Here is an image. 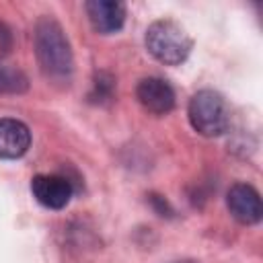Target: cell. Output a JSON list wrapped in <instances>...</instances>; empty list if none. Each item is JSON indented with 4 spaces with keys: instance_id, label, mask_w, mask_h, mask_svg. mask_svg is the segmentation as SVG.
<instances>
[{
    "instance_id": "12",
    "label": "cell",
    "mask_w": 263,
    "mask_h": 263,
    "mask_svg": "<svg viewBox=\"0 0 263 263\" xmlns=\"http://www.w3.org/2000/svg\"><path fill=\"white\" fill-rule=\"evenodd\" d=\"M183 263H191V261H183Z\"/></svg>"
},
{
    "instance_id": "10",
    "label": "cell",
    "mask_w": 263,
    "mask_h": 263,
    "mask_svg": "<svg viewBox=\"0 0 263 263\" xmlns=\"http://www.w3.org/2000/svg\"><path fill=\"white\" fill-rule=\"evenodd\" d=\"M111 95H113V78H111L109 74H99L97 80H95V90H92L90 99H97V97L109 99ZM101 99H99V101H101Z\"/></svg>"
},
{
    "instance_id": "3",
    "label": "cell",
    "mask_w": 263,
    "mask_h": 263,
    "mask_svg": "<svg viewBox=\"0 0 263 263\" xmlns=\"http://www.w3.org/2000/svg\"><path fill=\"white\" fill-rule=\"evenodd\" d=\"M193 129L205 138L222 136L230 125V109L224 97L212 88L197 90L187 109Z\"/></svg>"
},
{
    "instance_id": "5",
    "label": "cell",
    "mask_w": 263,
    "mask_h": 263,
    "mask_svg": "<svg viewBox=\"0 0 263 263\" xmlns=\"http://www.w3.org/2000/svg\"><path fill=\"white\" fill-rule=\"evenodd\" d=\"M230 216L240 224H257L263 216L259 191L249 183H234L226 193Z\"/></svg>"
},
{
    "instance_id": "11",
    "label": "cell",
    "mask_w": 263,
    "mask_h": 263,
    "mask_svg": "<svg viewBox=\"0 0 263 263\" xmlns=\"http://www.w3.org/2000/svg\"><path fill=\"white\" fill-rule=\"evenodd\" d=\"M10 47H12V33H10V29L0 21V62L10 53Z\"/></svg>"
},
{
    "instance_id": "9",
    "label": "cell",
    "mask_w": 263,
    "mask_h": 263,
    "mask_svg": "<svg viewBox=\"0 0 263 263\" xmlns=\"http://www.w3.org/2000/svg\"><path fill=\"white\" fill-rule=\"evenodd\" d=\"M27 88V76L14 68H0V92H23Z\"/></svg>"
},
{
    "instance_id": "8",
    "label": "cell",
    "mask_w": 263,
    "mask_h": 263,
    "mask_svg": "<svg viewBox=\"0 0 263 263\" xmlns=\"http://www.w3.org/2000/svg\"><path fill=\"white\" fill-rule=\"evenodd\" d=\"M31 146V132L27 123L12 117L0 119V158L14 160L27 154Z\"/></svg>"
},
{
    "instance_id": "1",
    "label": "cell",
    "mask_w": 263,
    "mask_h": 263,
    "mask_svg": "<svg viewBox=\"0 0 263 263\" xmlns=\"http://www.w3.org/2000/svg\"><path fill=\"white\" fill-rule=\"evenodd\" d=\"M35 53L43 72L64 80L72 74L74 58L62 25L51 16H41L35 25Z\"/></svg>"
},
{
    "instance_id": "4",
    "label": "cell",
    "mask_w": 263,
    "mask_h": 263,
    "mask_svg": "<svg viewBox=\"0 0 263 263\" xmlns=\"http://www.w3.org/2000/svg\"><path fill=\"white\" fill-rule=\"evenodd\" d=\"M33 197L47 210H62L68 205L74 187L72 181L64 175H35L31 179Z\"/></svg>"
},
{
    "instance_id": "6",
    "label": "cell",
    "mask_w": 263,
    "mask_h": 263,
    "mask_svg": "<svg viewBox=\"0 0 263 263\" xmlns=\"http://www.w3.org/2000/svg\"><path fill=\"white\" fill-rule=\"evenodd\" d=\"M136 97L140 105L154 115H166L175 107V90L166 80L156 76L142 78L136 86Z\"/></svg>"
},
{
    "instance_id": "2",
    "label": "cell",
    "mask_w": 263,
    "mask_h": 263,
    "mask_svg": "<svg viewBox=\"0 0 263 263\" xmlns=\"http://www.w3.org/2000/svg\"><path fill=\"white\" fill-rule=\"evenodd\" d=\"M144 41L146 49L166 66L183 64L193 49V39L189 37L185 27L173 18H158L150 23Z\"/></svg>"
},
{
    "instance_id": "7",
    "label": "cell",
    "mask_w": 263,
    "mask_h": 263,
    "mask_svg": "<svg viewBox=\"0 0 263 263\" xmlns=\"http://www.w3.org/2000/svg\"><path fill=\"white\" fill-rule=\"evenodd\" d=\"M84 8L92 29L101 35L117 33L125 23V4L119 0H88Z\"/></svg>"
}]
</instances>
